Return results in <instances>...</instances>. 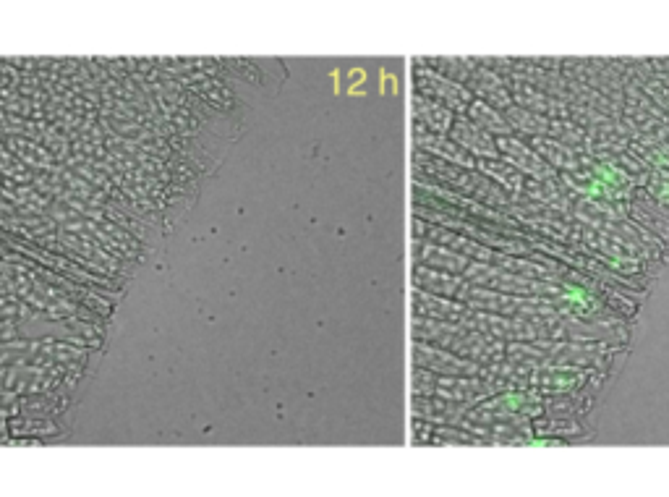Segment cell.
<instances>
[{"mask_svg": "<svg viewBox=\"0 0 669 497\" xmlns=\"http://www.w3.org/2000/svg\"><path fill=\"white\" fill-rule=\"evenodd\" d=\"M411 307L413 314H419V317H432V320H442V322H458V325L468 312V307L463 301L445 299V296L419 291V288H413Z\"/></svg>", "mask_w": 669, "mask_h": 497, "instance_id": "15", "label": "cell"}, {"mask_svg": "<svg viewBox=\"0 0 669 497\" xmlns=\"http://www.w3.org/2000/svg\"><path fill=\"white\" fill-rule=\"evenodd\" d=\"M416 89H419V95L429 97L434 103L445 105L447 110H453L455 116H466L471 103H474L476 97L468 92L463 84L450 82L442 74L432 71L429 66L421 63V69H416Z\"/></svg>", "mask_w": 669, "mask_h": 497, "instance_id": "2", "label": "cell"}, {"mask_svg": "<svg viewBox=\"0 0 669 497\" xmlns=\"http://www.w3.org/2000/svg\"><path fill=\"white\" fill-rule=\"evenodd\" d=\"M466 283L479 288H489V291L513 293V296H557L560 293V283H549V280H531L523 275L507 273L494 265H484V262H471L463 273Z\"/></svg>", "mask_w": 669, "mask_h": 497, "instance_id": "1", "label": "cell"}, {"mask_svg": "<svg viewBox=\"0 0 669 497\" xmlns=\"http://www.w3.org/2000/svg\"><path fill=\"white\" fill-rule=\"evenodd\" d=\"M528 142H531V150H534L536 155H539L541 160L549 165V168H555V171H562V173H581L583 171L581 155H578L575 150H570V147H565V144L555 142V139H549V137H531Z\"/></svg>", "mask_w": 669, "mask_h": 497, "instance_id": "17", "label": "cell"}, {"mask_svg": "<svg viewBox=\"0 0 669 497\" xmlns=\"http://www.w3.org/2000/svg\"><path fill=\"white\" fill-rule=\"evenodd\" d=\"M411 409L416 419L429 424H450V427H458L466 419L468 409L471 406H463V403L447 401L440 395H413Z\"/></svg>", "mask_w": 669, "mask_h": 497, "instance_id": "11", "label": "cell"}, {"mask_svg": "<svg viewBox=\"0 0 669 497\" xmlns=\"http://www.w3.org/2000/svg\"><path fill=\"white\" fill-rule=\"evenodd\" d=\"M37 351L34 343H0V367H8V364H21V361L32 359V354Z\"/></svg>", "mask_w": 669, "mask_h": 497, "instance_id": "23", "label": "cell"}, {"mask_svg": "<svg viewBox=\"0 0 669 497\" xmlns=\"http://www.w3.org/2000/svg\"><path fill=\"white\" fill-rule=\"evenodd\" d=\"M562 341L622 346V343L628 341V325L620 317H609V320H575V317H562Z\"/></svg>", "mask_w": 669, "mask_h": 497, "instance_id": "4", "label": "cell"}, {"mask_svg": "<svg viewBox=\"0 0 669 497\" xmlns=\"http://www.w3.org/2000/svg\"><path fill=\"white\" fill-rule=\"evenodd\" d=\"M463 87H466L476 100L492 105V108L502 110V113L513 105V97L507 92L505 79H502L500 74L489 71L487 66H481V63L471 61V76H468V82L463 84Z\"/></svg>", "mask_w": 669, "mask_h": 497, "instance_id": "9", "label": "cell"}, {"mask_svg": "<svg viewBox=\"0 0 669 497\" xmlns=\"http://www.w3.org/2000/svg\"><path fill=\"white\" fill-rule=\"evenodd\" d=\"M505 121L510 123L513 134H523V137H549V118H541L531 110L521 108V105H510L505 110Z\"/></svg>", "mask_w": 669, "mask_h": 497, "instance_id": "20", "label": "cell"}, {"mask_svg": "<svg viewBox=\"0 0 669 497\" xmlns=\"http://www.w3.org/2000/svg\"><path fill=\"white\" fill-rule=\"evenodd\" d=\"M552 304L562 317H575V320H609V317H615L596 293L573 286V283H560V293L552 296Z\"/></svg>", "mask_w": 669, "mask_h": 497, "instance_id": "6", "label": "cell"}, {"mask_svg": "<svg viewBox=\"0 0 669 497\" xmlns=\"http://www.w3.org/2000/svg\"><path fill=\"white\" fill-rule=\"evenodd\" d=\"M413 265H424L432 267V270H442V273L463 275L466 273V267L471 265V259L453 252V249L432 244V241L413 239Z\"/></svg>", "mask_w": 669, "mask_h": 497, "instance_id": "12", "label": "cell"}, {"mask_svg": "<svg viewBox=\"0 0 669 497\" xmlns=\"http://www.w3.org/2000/svg\"><path fill=\"white\" fill-rule=\"evenodd\" d=\"M463 304L476 312L489 314H505V317H523L528 304V296H513V293L489 291V288H479L468 283L466 293H463Z\"/></svg>", "mask_w": 669, "mask_h": 497, "instance_id": "8", "label": "cell"}, {"mask_svg": "<svg viewBox=\"0 0 669 497\" xmlns=\"http://www.w3.org/2000/svg\"><path fill=\"white\" fill-rule=\"evenodd\" d=\"M646 189L654 194L662 205H669V173L667 171H654L651 176H646Z\"/></svg>", "mask_w": 669, "mask_h": 497, "instance_id": "25", "label": "cell"}, {"mask_svg": "<svg viewBox=\"0 0 669 497\" xmlns=\"http://www.w3.org/2000/svg\"><path fill=\"white\" fill-rule=\"evenodd\" d=\"M476 171L484 173L487 178H492L494 184L502 186L507 194L513 197H523V184H526V176H523L515 165H510L507 160H476Z\"/></svg>", "mask_w": 669, "mask_h": 497, "instance_id": "18", "label": "cell"}, {"mask_svg": "<svg viewBox=\"0 0 669 497\" xmlns=\"http://www.w3.org/2000/svg\"><path fill=\"white\" fill-rule=\"evenodd\" d=\"M413 288L426 293H437V296H445V299H463L468 283L463 275L453 273H442V270H432V267L424 265H413Z\"/></svg>", "mask_w": 669, "mask_h": 497, "instance_id": "14", "label": "cell"}, {"mask_svg": "<svg viewBox=\"0 0 669 497\" xmlns=\"http://www.w3.org/2000/svg\"><path fill=\"white\" fill-rule=\"evenodd\" d=\"M494 142H497V150H500L502 160L515 165L526 178L547 181V184H557V181H560L555 168H549V165L531 150V144L523 142L521 137H497Z\"/></svg>", "mask_w": 669, "mask_h": 497, "instance_id": "7", "label": "cell"}, {"mask_svg": "<svg viewBox=\"0 0 669 497\" xmlns=\"http://www.w3.org/2000/svg\"><path fill=\"white\" fill-rule=\"evenodd\" d=\"M413 142H416V150L426 152V155L437 157V160H445L450 165H458V168H466V171H476V157L471 152H466L458 142H453L450 137H440V134H426V131H416L413 134Z\"/></svg>", "mask_w": 669, "mask_h": 497, "instance_id": "13", "label": "cell"}, {"mask_svg": "<svg viewBox=\"0 0 669 497\" xmlns=\"http://www.w3.org/2000/svg\"><path fill=\"white\" fill-rule=\"evenodd\" d=\"M594 372L596 369L568 367V364H547V367H539L534 372L531 390H536L544 398H552V395H573L591 380Z\"/></svg>", "mask_w": 669, "mask_h": 497, "instance_id": "5", "label": "cell"}, {"mask_svg": "<svg viewBox=\"0 0 669 497\" xmlns=\"http://www.w3.org/2000/svg\"><path fill=\"white\" fill-rule=\"evenodd\" d=\"M434 443H450V445H481L487 443V440H481L476 437L474 432H463V429H455L450 424H434Z\"/></svg>", "mask_w": 669, "mask_h": 497, "instance_id": "22", "label": "cell"}, {"mask_svg": "<svg viewBox=\"0 0 669 497\" xmlns=\"http://www.w3.org/2000/svg\"><path fill=\"white\" fill-rule=\"evenodd\" d=\"M413 367H424L440 377H481L484 367L471 359L445 351V348L429 346V343L413 341Z\"/></svg>", "mask_w": 669, "mask_h": 497, "instance_id": "3", "label": "cell"}, {"mask_svg": "<svg viewBox=\"0 0 669 497\" xmlns=\"http://www.w3.org/2000/svg\"><path fill=\"white\" fill-rule=\"evenodd\" d=\"M447 137L458 142L466 152H471L476 160H500V150H497V142H494L492 134L479 129L468 116H455L453 129H450Z\"/></svg>", "mask_w": 669, "mask_h": 497, "instance_id": "10", "label": "cell"}, {"mask_svg": "<svg viewBox=\"0 0 669 497\" xmlns=\"http://www.w3.org/2000/svg\"><path fill=\"white\" fill-rule=\"evenodd\" d=\"M437 382H440V375H434L429 369L416 367L411 375V390L413 395H437Z\"/></svg>", "mask_w": 669, "mask_h": 497, "instance_id": "24", "label": "cell"}, {"mask_svg": "<svg viewBox=\"0 0 669 497\" xmlns=\"http://www.w3.org/2000/svg\"><path fill=\"white\" fill-rule=\"evenodd\" d=\"M413 121H416V131H426V134H440L447 137L450 129H453L455 113L447 110L445 105L434 103L424 95H413Z\"/></svg>", "mask_w": 669, "mask_h": 497, "instance_id": "16", "label": "cell"}, {"mask_svg": "<svg viewBox=\"0 0 669 497\" xmlns=\"http://www.w3.org/2000/svg\"><path fill=\"white\" fill-rule=\"evenodd\" d=\"M466 116L471 118V121H474L479 129H484L487 134H492L494 139H497V137H515L513 129H510V123L505 121V113H502V110H497V108H492V105L481 103V100H474V103H471V108H468Z\"/></svg>", "mask_w": 669, "mask_h": 497, "instance_id": "19", "label": "cell"}, {"mask_svg": "<svg viewBox=\"0 0 669 497\" xmlns=\"http://www.w3.org/2000/svg\"><path fill=\"white\" fill-rule=\"evenodd\" d=\"M534 435H544V437H575L583 435L586 429L581 424L575 422V416H536L534 422Z\"/></svg>", "mask_w": 669, "mask_h": 497, "instance_id": "21", "label": "cell"}]
</instances>
